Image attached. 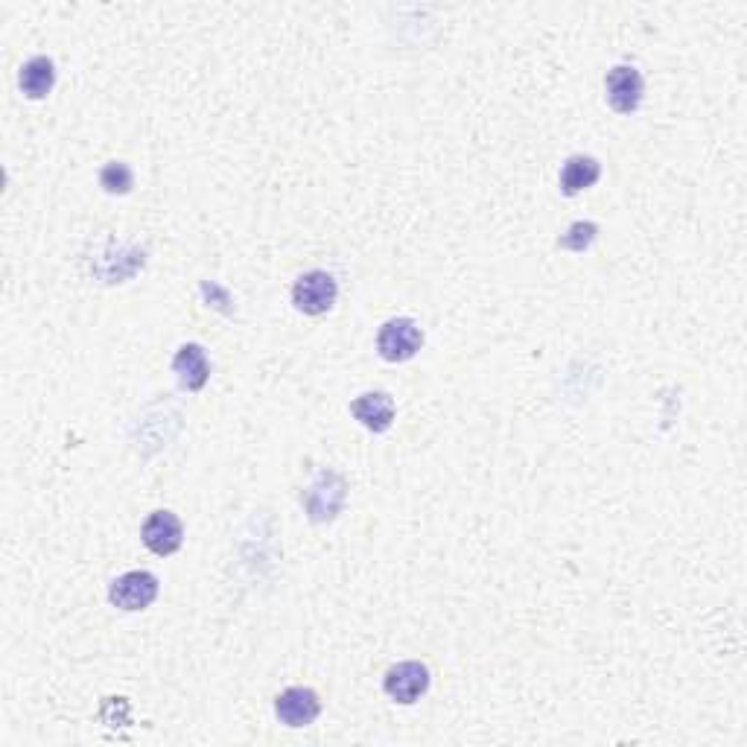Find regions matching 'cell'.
<instances>
[{
  "label": "cell",
  "instance_id": "277c9868",
  "mask_svg": "<svg viewBox=\"0 0 747 747\" xmlns=\"http://www.w3.org/2000/svg\"><path fill=\"white\" fill-rule=\"evenodd\" d=\"M158 596V578L147 569H134V573L120 575L111 582L109 598L111 605L127 610V614H138V610H147V607L155 602Z\"/></svg>",
  "mask_w": 747,
  "mask_h": 747
},
{
  "label": "cell",
  "instance_id": "3957f363",
  "mask_svg": "<svg viewBox=\"0 0 747 747\" xmlns=\"http://www.w3.org/2000/svg\"><path fill=\"white\" fill-rule=\"evenodd\" d=\"M424 347V333L412 319H388L377 333V354L386 362H410Z\"/></svg>",
  "mask_w": 747,
  "mask_h": 747
},
{
  "label": "cell",
  "instance_id": "8992f818",
  "mask_svg": "<svg viewBox=\"0 0 747 747\" xmlns=\"http://www.w3.org/2000/svg\"><path fill=\"white\" fill-rule=\"evenodd\" d=\"M605 91H607V103L616 114H634L643 103L645 85H643V73L637 68H630V64H616L614 71L607 73L605 79Z\"/></svg>",
  "mask_w": 747,
  "mask_h": 747
},
{
  "label": "cell",
  "instance_id": "4fadbf2b",
  "mask_svg": "<svg viewBox=\"0 0 747 747\" xmlns=\"http://www.w3.org/2000/svg\"><path fill=\"white\" fill-rule=\"evenodd\" d=\"M100 184H103V190L111 193V196H127L129 190L134 188L132 166L123 164V161H111V164L103 166V173H100Z\"/></svg>",
  "mask_w": 747,
  "mask_h": 747
},
{
  "label": "cell",
  "instance_id": "ba28073f",
  "mask_svg": "<svg viewBox=\"0 0 747 747\" xmlns=\"http://www.w3.org/2000/svg\"><path fill=\"white\" fill-rule=\"evenodd\" d=\"M141 537L147 549L166 558V555H173V552L181 549L184 528H181V519L173 512H152L147 517V523H143Z\"/></svg>",
  "mask_w": 747,
  "mask_h": 747
},
{
  "label": "cell",
  "instance_id": "30bf717a",
  "mask_svg": "<svg viewBox=\"0 0 747 747\" xmlns=\"http://www.w3.org/2000/svg\"><path fill=\"white\" fill-rule=\"evenodd\" d=\"M173 371L181 386L188 388V392H202L208 377H211V362H208L205 347L193 345V342H190V345H181L179 354H175L173 360Z\"/></svg>",
  "mask_w": 747,
  "mask_h": 747
},
{
  "label": "cell",
  "instance_id": "5bb4252c",
  "mask_svg": "<svg viewBox=\"0 0 747 747\" xmlns=\"http://www.w3.org/2000/svg\"><path fill=\"white\" fill-rule=\"evenodd\" d=\"M596 234H598L596 222H575L573 229L561 236L558 245L561 249H569V252H584V249H590Z\"/></svg>",
  "mask_w": 747,
  "mask_h": 747
},
{
  "label": "cell",
  "instance_id": "9c48e42d",
  "mask_svg": "<svg viewBox=\"0 0 747 747\" xmlns=\"http://www.w3.org/2000/svg\"><path fill=\"white\" fill-rule=\"evenodd\" d=\"M394 412H397V406H394L392 394L386 392H369L351 403V415L371 433H386L394 424Z\"/></svg>",
  "mask_w": 747,
  "mask_h": 747
},
{
  "label": "cell",
  "instance_id": "52a82bcc",
  "mask_svg": "<svg viewBox=\"0 0 747 747\" xmlns=\"http://www.w3.org/2000/svg\"><path fill=\"white\" fill-rule=\"evenodd\" d=\"M322 713V700L307 686H290L275 698V716L281 724L299 730V727H310Z\"/></svg>",
  "mask_w": 747,
  "mask_h": 747
},
{
  "label": "cell",
  "instance_id": "6da1fadb",
  "mask_svg": "<svg viewBox=\"0 0 747 747\" xmlns=\"http://www.w3.org/2000/svg\"><path fill=\"white\" fill-rule=\"evenodd\" d=\"M347 485L345 480L333 471H322L315 476V482L304 491V505H307V514L313 523H331L342 505H345Z\"/></svg>",
  "mask_w": 747,
  "mask_h": 747
},
{
  "label": "cell",
  "instance_id": "8fae6325",
  "mask_svg": "<svg viewBox=\"0 0 747 747\" xmlns=\"http://www.w3.org/2000/svg\"><path fill=\"white\" fill-rule=\"evenodd\" d=\"M18 85L30 100H44L55 85V64L48 55H32L18 73Z\"/></svg>",
  "mask_w": 747,
  "mask_h": 747
},
{
  "label": "cell",
  "instance_id": "5b68a950",
  "mask_svg": "<svg viewBox=\"0 0 747 747\" xmlns=\"http://www.w3.org/2000/svg\"><path fill=\"white\" fill-rule=\"evenodd\" d=\"M383 689H386L388 698L403 704V707H410V704H415L430 689V669L417 660L397 663L383 677Z\"/></svg>",
  "mask_w": 747,
  "mask_h": 747
},
{
  "label": "cell",
  "instance_id": "7c38bea8",
  "mask_svg": "<svg viewBox=\"0 0 747 747\" xmlns=\"http://www.w3.org/2000/svg\"><path fill=\"white\" fill-rule=\"evenodd\" d=\"M602 175V164L590 155H573L567 158V164L561 170V190L564 196H578L582 190L593 188Z\"/></svg>",
  "mask_w": 747,
  "mask_h": 747
},
{
  "label": "cell",
  "instance_id": "7a4b0ae2",
  "mask_svg": "<svg viewBox=\"0 0 747 747\" xmlns=\"http://www.w3.org/2000/svg\"><path fill=\"white\" fill-rule=\"evenodd\" d=\"M339 299L336 277L327 272H307L292 286V304L304 315H324Z\"/></svg>",
  "mask_w": 747,
  "mask_h": 747
}]
</instances>
